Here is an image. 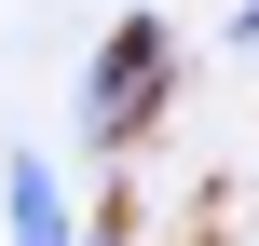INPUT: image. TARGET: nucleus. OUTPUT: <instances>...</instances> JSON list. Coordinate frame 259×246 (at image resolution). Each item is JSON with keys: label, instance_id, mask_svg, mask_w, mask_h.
Listing matches in <instances>:
<instances>
[{"label": "nucleus", "instance_id": "obj_2", "mask_svg": "<svg viewBox=\"0 0 259 246\" xmlns=\"http://www.w3.org/2000/svg\"><path fill=\"white\" fill-rule=\"evenodd\" d=\"M0 205H14V246H68V192H55V164H41V151H14V164H0Z\"/></svg>", "mask_w": 259, "mask_h": 246}, {"label": "nucleus", "instance_id": "obj_1", "mask_svg": "<svg viewBox=\"0 0 259 246\" xmlns=\"http://www.w3.org/2000/svg\"><path fill=\"white\" fill-rule=\"evenodd\" d=\"M164 55H178V41H164L150 14H123V27L96 41V96H82V123H96L109 151H137V137H150V110H164Z\"/></svg>", "mask_w": 259, "mask_h": 246}]
</instances>
